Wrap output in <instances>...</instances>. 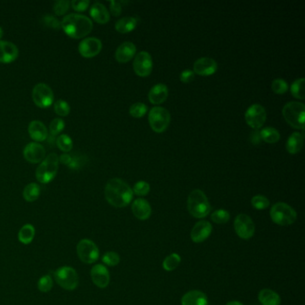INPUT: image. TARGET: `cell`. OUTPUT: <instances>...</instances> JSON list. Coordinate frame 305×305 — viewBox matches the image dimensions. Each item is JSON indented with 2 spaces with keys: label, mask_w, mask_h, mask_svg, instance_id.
Listing matches in <instances>:
<instances>
[{
  "label": "cell",
  "mask_w": 305,
  "mask_h": 305,
  "mask_svg": "<svg viewBox=\"0 0 305 305\" xmlns=\"http://www.w3.org/2000/svg\"><path fill=\"white\" fill-rule=\"evenodd\" d=\"M133 196V189L120 178H112L106 183L105 198L110 205L116 208H124L130 204Z\"/></svg>",
  "instance_id": "6da1fadb"
},
{
  "label": "cell",
  "mask_w": 305,
  "mask_h": 305,
  "mask_svg": "<svg viewBox=\"0 0 305 305\" xmlns=\"http://www.w3.org/2000/svg\"><path fill=\"white\" fill-rule=\"evenodd\" d=\"M61 28L64 33L73 39H82L93 31L92 20L85 15L78 14H68L61 21Z\"/></svg>",
  "instance_id": "7a4b0ae2"
},
{
  "label": "cell",
  "mask_w": 305,
  "mask_h": 305,
  "mask_svg": "<svg viewBox=\"0 0 305 305\" xmlns=\"http://www.w3.org/2000/svg\"><path fill=\"white\" fill-rule=\"evenodd\" d=\"M189 213L196 219H203L210 212V204L205 193L199 189L193 190L187 200Z\"/></svg>",
  "instance_id": "3957f363"
},
{
  "label": "cell",
  "mask_w": 305,
  "mask_h": 305,
  "mask_svg": "<svg viewBox=\"0 0 305 305\" xmlns=\"http://www.w3.org/2000/svg\"><path fill=\"white\" fill-rule=\"evenodd\" d=\"M285 120L295 129H304L305 106L298 101H291L285 105L282 110Z\"/></svg>",
  "instance_id": "277c9868"
},
{
  "label": "cell",
  "mask_w": 305,
  "mask_h": 305,
  "mask_svg": "<svg viewBox=\"0 0 305 305\" xmlns=\"http://www.w3.org/2000/svg\"><path fill=\"white\" fill-rule=\"evenodd\" d=\"M59 158L56 153H51L40 162L36 169V178L41 184H49L56 178L58 171Z\"/></svg>",
  "instance_id": "5b68a950"
},
{
  "label": "cell",
  "mask_w": 305,
  "mask_h": 305,
  "mask_svg": "<svg viewBox=\"0 0 305 305\" xmlns=\"http://www.w3.org/2000/svg\"><path fill=\"white\" fill-rule=\"evenodd\" d=\"M270 216L274 223L281 227H287L295 223L297 214L291 206L285 203H277L270 209Z\"/></svg>",
  "instance_id": "8992f818"
},
{
  "label": "cell",
  "mask_w": 305,
  "mask_h": 305,
  "mask_svg": "<svg viewBox=\"0 0 305 305\" xmlns=\"http://www.w3.org/2000/svg\"><path fill=\"white\" fill-rule=\"evenodd\" d=\"M171 116L169 111L162 106H154L149 112V122L150 127L156 133H163L170 124Z\"/></svg>",
  "instance_id": "52a82bcc"
},
{
  "label": "cell",
  "mask_w": 305,
  "mask_h": 305,
  "mask_svg": "<svg viewBox=\"0 0 305 305\" xmlns=\"http://www.w3.org/2000/svg\"><path fill=\"white\" fill-rule=\"evenodd\" d=\"M54 277L57 284L68 291H73L78 287V274L72 267L64 266L57 269L54 273Z\"/></svg>",
  "instance_id": "ba28073f"
},
{
  "label": "cell",
  "mask_w": 305,
  "mask_h": 305,
  "mask_svg": "<svg viewBox=\"0 0 305 305\" xmlns=\"http://www.w3.org/2000/svg\"><path fill=\"white\" fill-rule=\"evenodd\" d=\"M76 251L79 259L87 264L95 263L100 257V251L96 244L90 239H82L79 242Z\"/></svg>",
  "instance_id": "9c48e42d"
},
{
  "label": "cell",
  "mask_w": 305,
  "mask_h": 305,
  "mask_svg": "<svg viewBox=\"0 0 305 305\" xmlns=\"http://www.w3.org/2000/svg\"><path fill=\"white\" fill-rule=\"evenodd\" d=\"M32 100L36 106L40 108H47L53 103V91L46 83H38L32 90Z\"/></svg>",
  "instance_id": "30bf717a"
},
{
  "label": "cell",
  "mask_w": 305,
  "mask_h": 305,
  "mask_svg": "<svg viewBox=\"0 0 305 305\" xmlns=\"http://www.w3.org/2000/svg\"><path fill=\"white\" fill-rule=\"evenodd\" d=\"M234 227L238 236L244 240H249L255 233V225L246 214H239L235 217Z\"/></svg>",
  "instance_id": "8fae6325"
},
{
  "label": "cell",
  "mask_w": 305,
  "mask_h": 305,
  "mask_svg": "<svg viewBox=\"0 0 305 305\" xmlns=\"http://www.w3.org/2000/svg\"><path fill=\"white\" fill-rule=\"evenodd\" d=\"M267 112L264 106L259 104H253L249 106L245 112V121L249 126L253 129H259L263 127L266 122Z\"/></svg>",
  "instance_id": "7c38bea8"
},
{
  "label": "cell",
  "mask_w": 305,
  "mask_h": 305,
  "mask_svg": "<svg viewBox=\"0 0 305 305\" xmlns=\"http://www.w3.org/2000/svg\"><path fill=\"white\" fill-rule=\"evenodd\" d=\"M133 68L135 74L141 77H146L150 75L153 68L152 57L150 54L147 51L139 52L135 57Z\"/></svg>",
  "instance_id": "4fadbf2b"
},
{
  "label": "cell",
  "mask_w": 305,
  "mask_h": 305,
  "mask_svg": "<svg viewBox=\"0 0 305 305\" xmlns=\"http://www.w3.org/2000/svg\"><path fill=\"white\" fill-rule=\"evenodd\" d=\"M79 53L85 58L96 57L102 50V43L100 39L91 37L86 38L79 44Z\"/></svg>",
  "instance_id": "5bb4252c"
},
{
  "label": "cell",
  "mask_w": 305,
  "mask_h": 305,
  "mask_svg": "<svg viewBox=\"0 0 305 305\" xmlns=\"http://www.w3.org/2000/svg\"><path fill=\"white\" fill-rule=\"evenodd\" d=\"M46 151L41 144L37 142H30L25 146L24 149V156L25 160L32 164L41 162L45 159Z\"/></svg>",
  "instance_id": "9a60e30c"
},
{
  "label": "cell",
  "mask_w": 305,
  "mask_h": 305,
  "mask_svg": "<svg viewBox=\"0 0 305 305\" xmlns=\"http://www.w3.org/2000/svg\"><path fill=\"white\" fill-rule=\"evenodd\" d=\"M217 70V63L210 57H201L193 64V73L202 76L212 75Z\"/></svg>",
  "instance_id": "2e32d148"
},
{
  "label": "cell",
  "mask_w": 305,
  "mask_h": 305,
  "mask_svg": "<svg viewBox=\"0 0 305 305\" xmlns=\"http://www.w3.org/2000/svg\"><path fill=\"white\" fill-rule=\"evenodd\" d=\"M212 232V226L209 221L202 220L194 225L191 232V238L196 244H200L207 240Z\"/></svg>",
  "instance_id": "e0dca14e"
},
{
  "label": "cell",
  "mask_w": 305,
  "mask_h": 305,
  "mask_svg": "<svg viewBox=\"0 0 305 305\" xmlns=\"http://www.w3.org/2000/svg\"><path fill=\"white\" fill-rule=\"evenodd\" d=\"M92 280L98 288H105L108 286L110 281V272L102 264H97L91 270Z\"/></svg>",
  "instance_id": "ac0fdd59"
},
{
  "label": "cell",
  "mask_w": 305,
  "mask_h": 305,
  "mask_svg": "<svg viewBox=\"0 0 305 305\" xmlns=\"http://www.w3.org/2000/svg\"><path fill=\"white\" fill-rule=\"evenodd\" d=\"M19 51L14 43L0 40V63L9 64L18 57Z\"/></svg>",
  "instance_id": "d6986e66"
},
{
  "label": "cell",
  "mask_w": 305,
  "mask_h": 305,
  "mask_svg": "<svg viewBox=\"0 0 305 305\" xmlns=\"http://www.w3.org/2000/svg\"><path fill=\"white\" fill-rule=\"evenodd\" d=\"M135 53H136V47L135 44L130 41H125L117 48L115 56L117 62L127 63L135 57Z\"/></svg>",
  "instance_id": "ffe728a7"
},
{
  "label": "cell",
  "mask_w": 305,
  "mask_h": 305,
  "mask_svg": "<svg viewBox=\"0 0 305 305\" xmlns=\"http://www.w3.org/2000/svg\"><path fill=\"white\" fill-rule=\"evenodd\" d=\"M29 135L36 142H43L49 137V132L45 124L39 120H33L28 127Z\"/></svg>",
  "instance_id": "44dd1931"
},
{
  "label": "cell",
  "mask_w": 305,
  "mask_h": 305,
  "mask_svg": "<svg viewBox=\"0 0 305 305\" xmlns=\"http://www.w3.org/2000/svg\"><path fill=\"white\" fill-rule=\"evenodd\" d=\"M132 211L134 213L135 217L140 220H146L149 219L151 215V207L146 200H135L132 205Z\"/></svg>",
  "instance_id": "7402d4cb"
},
{
  "label": "cell",
  "mask_w": 305,
  "mask_h": 305,
  "mask_svg": "<svg viewBox=\"0 0 305 305\" xmlns=\"http://www.w3.org/2000/svg\"><path fill=\"white\" fill-rule=\"evenodd\" d=\"M167 97H168V89L167 85L164 83H158L156 85L153 86L148 94L149 101L155 105L165 102Z\"/></svg>",
  "instance_id": "603a6c76"
},
{
  "label": "cell",
  "mask_w": 305,
  "mask_h": 305,
  "mask_svg": "<svg viewBox=\"0 0 305 305\" xmlns=\"http://www.w3.org/2000/svg\"><path fill=\"white\" fill-rule=\"evenodd\" d=\"M181 303L182 305H209L207 295L198 290L186 293L182 297Z\"/></svg>",
  "instance_id": "cb8c5ba5"
},
{
  "label": "cell",
  "mask_w": 305,
  "mask_h": 305,
  "mask_svg": "<svg viewBox=\"0 0 305 305\" xmlns=\"http://www.w3.org/2000/svg\"><path fill=\"white\" fill-rule=\"evenodd\" d=\"M90 14L94 21L100 25H105L110 21V15L108 11L104 5L99 2L93 4L91 7Z\"/></svg>",
  "instance_id": "d4e9b609"
},
{
  "label": "cell",
  "mask_w": 305,
  "mask_h": 305,
  "mask_svg": "<svg viewBox=\"0 0 305 305\" xmlns=\"http://www.w3.org/2000/svg\"><path fill=\"white\" fill-rule=\"evenodd\" d=\"M303 147V134L295 132L293 133L287 142V150L290 154L300 152Z\"/></svg>",
  "instance_id": "484cf974"
},
{
  "label": "cell",
  "mask_w": 305,
  "mask_h": 305,
  "mask_svg": "<svg viewBox=\"0 0 305 305\" xmlns=\"http://www.w3.org/2000/svg\"><path fill=\"white\" fill-rule=\"evenodd\" d=\"M138 20L133 16H126V17H123L119 19L118 21L116 23L115 28L116 31L120 33H128L131 32L135 30L136 25H137Z\"/></svg>",
  "instance_id": "4316f807"
},
{
  "label": "cell",
  "mask_w": 305,
  "mask_h": 305,
  "mask_svg": "<svg viewBox=\"0 0 305 305\" xmlns=\"http://www.w3.org/2000/svg\"><path fill=\"white\" fill-rule=\"evenodd\" d=\"M259 301L263 305H280V296L271 289H263L259 293Z\"/></svg>",
  "instance_id": "83f0119b"
},
{
  "label": "cell",
  "mask_w": 305,
  "mask_h": 305,
  "mask_svg": "<svg viewBox=\"0 0 305 305\" xmlns=\"http://www.w3.org/2000/svg\"><path fill=\"white\" fill-rule=\"evenodd\" d=\"M35 236V228L31 224H26L21 227L18 233V239L24 245H29L32 243Z\"/></svg>",
  "instance_id": "f1b7e54d"
},
{
  "label": "cell",
  "mask_w": 305,
  "mask_h": 305,
  "mask_svg": "<svg viewBox=\"0 0 305 305\" xmlns=\"http://www.w3.org/2000/svg\"><path fill=\"white\" fill-rule=\"evenodd\" d=\"M40 194V187L36 183H31L25 186L23 196L26 202L33 203L38 200Z\"/></svg>",
  "instance_id": "f546056e"
},
{
  "label": "cell",
  "mask_w": 305,
  "mask_h": 305,
  "mask_svg": "<svg viewBox=\"0 0 305 305\" xmlns=\"http://www.w3.org/2000/svg\"><path fill=\"white\" fill-rule=\"evenodd\" d=\"M259 135H260V139L264 142L271 144L278 142L280 139L279 132L274 127L263 128V130L259 132Z\"/></svg>",
  "instance_id": "4dcf8cb0"
},
{
  "label": "cell",
  "mask_w": 305,
  "mask_h": 305,
  "mask_svg": "<svg viewBox=\"0 0 305 305\" xmlns=\"http://www.w3.org/2000/svg\"><path fill=\"white\" fill-rule=\"evenodd\" d=\"M291 93L293 96L298 100H304V78L296 79L292 83Z\"/></svg>",
  "instance_id": "1f68e13d"
},
{
  "label": "cell",
  "mask_w": 305,
  "mask_h": 305,
  "mask_svg": "<svg viewBox=\"0 0 305 305\" xmlns=\"http://www.w3.org/2000/svg\"><path fill=\"white\" fill-rule=\"evenodd\" d=\"M180 263H181V257L179 256V254L172 253L164 259V270H167V271H173V270L178 269V267L179 266Z\"/></svg>",
  "instance_id": "d6a6232c"
},
{
  "label": "cell",
  "mask_w": 305,
  "mask_h": 305,
  "mask_svg": "<svg viewBox=\"0 0 305 305\" xmlns=\"http://www.w3.org/2000/svg\"><path fill=\"white\" fill-rule=\"evenodd\" d=\"M57 146L64 152H69L73 149V141L68 135H62L57 139Z\"/></svg>",
  "instance_id": "836d02e7"
},
{
  "label": "cell",
  "mask_w": 305,
  "mask_h": 305,
  "mask_svg": "<svg viewBox=\"0 0 305 305\" xmlns=\"http://www.w3.org/2000/svg\"><path fill=\"white\" fill-rule=\"evenodd\" d=\"M147 110H148V106H146L144 103L136 102L130 106L129 112L132 117L141 118L145 116Z\"/></svg>",
  "instance_id": "e575fe53"
},
{
  "label": "cell",
  "mask_w": 305,
  "mask_h": 305,
  "mask_svg": "<svg viewBox=\"0 0 305 305\" xmlns=\"http://www.w3.org/2000/svg\"><path fill=\"white\" fill-rule=\"evenodd\" d=\"M211 220L216 224H226L230 220V214L226 209H216L211 214Z\"/></svg>",
  "instance_id": "d590c367"
},
{
  "label": "cell",
  "mask_w": 305,
  "mask_h": 305,
  "mask_svg": "<svg viewBox=\"0 0 305 305\" xmlns=\"http://www.w3.org/2000/svg\"><path fill=\"white\" fill-rule=\"evenodd\" d=\"M55 112L60 117H67L70 113V106L64 100H58L54 104Z\"/></svg>",
  "instance_id": "8d00e7d4"
},
{
  "label": "cell",
  "mask_w": 305,
  "mask_h": 305,
  "mask_svg": "<svg viewBox=\"0 0 305 305\" xmlns=\"http://www.w3.org/2000/svg\"><path fill=\"white\" fill-rule=\"evenodd\" d=\"M271 88L272 91L276 94H285L288 91V82H286L283 79H275L272 83H271Z\"/></svg>",
  "instance_id": "74e56055"
},
{
  "label": "cell",
  "mask_w": 305,
  "mask_h": 305,
  "mask_svg": "<svg viewBox=\"0 0 305 305\" xmlns=\"http://www.w3.org/2000/svg\"><path fill=\"white\" fill-rule=\"evenodd\" d=\"M52 288H53V279L50 275L43 276L42 277L39 278V282H38V288H39V291L42 292V293H48L52 289Z\"/></svg>",
  "instance_id": "f35d334b"
},
{
  "label": "cell",
  "mask_w": 305,
  "mask_h": 305,
  "mask_svg": "<svg viewBox=\"0 0 305 305\" xmlns=\"http://www.w3.org/2000/svg\"><path fill=\"white\" fill-rule=\"evenodd\" d=\"M251 203L254 209H259V210L266 209L270 206V200L263 195L253 196Z\"/></svg>",
  "instance_id": "ab89813d"
},
{
  "label": "cell",
  "mask_w": 305,
  "mask_h": 305,
  "mask_svg": "<svg viewBox=\"0 0 305 305\" xmlns=\"http://www.w3.org/2000/svg\"><path fill=\"white\" fill-rule=\"evenodd\" d=\"M64 127V121L60 118H55L50 124V137H55L63 131Z\"/></svg>",
  "instance_id": "60d3db41"
},
{
  "label": "cell",
  "mask_w": 305,
  "mask_h": 305,
  "mask_svg": "<svg viewBox=\"0 0 305 305\" xmlns=\"http://www.w3.org/2000/svg\"><path fill=\"white\" fill-rule=\"evenodd\" d=\"M102 262L106 265L110 267L117 266L118 263H120V257L117 252H106L102 257Z\"/></svg>",
  "instance_id": "b9f144b4"
},
{
  "label": "cell",
  "mask_w": 305,
  "mask_h": 305,
  "mask_svg": "<svg viewBox=\"0 0 305 305\" xmlns=\"http://www.w3.org/2000/svg\"><path fill=\"white\" fill-rule=\"evenodd\" d=\"M149 190H150V186L147 182L139 181L134 186L133 192H135L136 195L145 196L149 193Z\"/></svg>",
  "instance_id": "7bdbcfd3"
},
{
  "label": "cell",
  "mask_w": 305,
  "mask_h": 305,
  "mask_svg": "<svg viewBox=\"0 0 305 305\" xmlns=\"http://www.w3.org/2000/svg\"><path fill=\"white\" fill-rule=\"evenodd\" d=\"M70 7V2L69 1H57L54 5V12L55 14L60 16L66 14Z\"/></svg>",
  "instance_id": "ee69618b"
},
{
  "label": "cell",
  "mask_w": 305,
  "mask_h": 305,
  "mask_svg": "<svg viewBox=\"0 0 305 305\" xmlns=\"http://www.w3.org/2000/svg\"><path fill=\"white\" fill-rule=\"evenodd\" d=\"M43 24L46 25L47 27L49 28H52L54 30H58L61 27L60 21L57 20V18L50 15V14H46L43 16Z\"/></svg>",
  "instance_id": "f6af8a7d"
},
{
  "label": "cell",
  "mask_w": 305,
  "mask_h": 305,
  "mask_svg": "<svg viewBox=\"0 0 305 305\" xmlns=\"http://www.w3.org/2000/svg\"><path fill=\"white\" fill-rule=\"evenodd\" d=\"M70 4H71L73 9H75L77 12H83L89 7L90 2L87 0H84V1L75 0V1H72Z\"/></svg>",
  "instance_id": "bcb514c9"
},
{
  "label": "cell",
  "mask_w": 305,
  "mask_h": 305,
  "mask_svg": "<svg viewBox=\"0 0 305 305\" xmlns=\"http://www.w3.org/2000/svg\"><path fill=\"white\" fill-rule=\"evenodd\" d=\"M194 79V73L191 69L184 70L180 74V81L184 83H189L192 82Z\"/></svg>",
  "instance_id": "7dc6e473"
},
{
  "label": "cell",
  "mask_w": 305,
  "mask_h": 305,
  "mask_svg": "<svg viewBox=\"0 0 305 305\" xmlns=\"http://www.w3.org/2000/svg\"><path fill=\"white\" fill-rule=\"evenodd\" d=\"M110 12L114 16H118L122 13V6L120 2L117 1H111L110 2Z\"/></svg>",
  "instance_id": "c3c4849f"
},
{
  "label": "cell",
  "mask_w": 305,
  "mask_h": 305,
  "mask_svg": "<svg viewBox=\"0 0 305 305\" xmlns=\"http://www.w3.org/2000/svg\"><path fill=\"white\" fill-rule=\"evenodd\" d=\"M251 140H252V142L253 144H258V143H259V141L262 139H260V135H259V132H253L252 134V136H251Z\"/></svg>",
  "instance_id": "681fc988"
},
{
  "label": "cell",
  "mask_w": 305,
  "mask_h": 305,
  "mask_svg": "<svg viewBox=\"0 0 305 305\" xmlns=\"http://www.w3.org/2000/svg\"><path fill=\"white\" fill-rule=\"evenodd\" d=\"M71 160L72 157L70 155H68V154H63L59 158V161H60L61 163L66 164V165H69L70 162H71Z\"/></svg>",
  "instance_id": "f907efd6"
},
{
  "label": "cell",
  "mask_w": 305,
  "mask_h": 305,
  "mask_svg": "<svg viewBox=\"0 0 305 305\" xmlns=\"http://www.w3.org/2000/svg\"><path fill=\"white\" fill-rule=\"evenodd\" d=\"M226 305H244L242 302H237V301H232V302H227Z\"/></svg>",
  "instance_id": "816d5d0a"
},
{
  "label": "cell",
  "mask_w": 305,
  "mask_h": 305,
  "mask_svg": "<svg viewBox=\"0 0 305 305\" xmlns=\"http://www.w3.org/2000/svg\"><path fill=\"white\" fill-rule=\"evenodd\" d=\"M3 35H4L3 30H2V28H1V27H0V40H1V39H2V37H3Z\"/></svg>",
  "instance_id": "f5cc1de1"
}]
</instances>
